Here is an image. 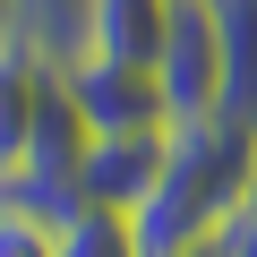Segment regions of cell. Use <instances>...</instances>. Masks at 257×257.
I'll return each instance as SVG.
<instances>
[{
	"instance_id": "cell-1",
	"label": "cell",
	"mask_w": 257,
	"mask_h": 257,
	"mask_svg": "<svg viewBox=\"0 0 257 257\" xmlns=\"http://www.w3.org/2000/svg\"><path fill=\"white\" fill-rule=\"evenodd\" d=\"M257 189V138L231 120H180L172 128V172L155 180V197L128 214L146 257H189L223 231V214Z\"/></svg>"
},
{
	"instance_id": "cell-2",
	"label": "cell",
	"mask_w": 257,
	"mask_h": 257,
	"mask_svg": "<svg viewBox=\"0 0 257 257\" xmlns=\"http://www.w3.org/2000/svg\"><path fill=\"white\" fill-rule=\"evenodd\" d=\"M155 86H163V120H223V35L206 0H172V26L155 52Z\"/></svg>"
},
{
	"instance_id": "cell-3",
	"label": "cell",
	"mask_w": 257,
	"mask_h": 257,
	"mask_svg": "<svg viewBox=\"0 0 257 257\" xmlns=\"http://www.w3.org/2000/svg\"><path fill=\"white\" fill-rule=\"evenodd\" d=\"M60 86H69V103H77V120L94 128V138L172 128V120H163V86H155V69H138V60H69Z\"/></svg>"
},
{
	"instance_id": "cell-4",
	"label": "cell",
	"mask_w": 257,
	"mask_h": 257,
	"mask_svg": "<svg viewBox=\"0 0 257 257\" xmlns=\"http://www.w3.org/2000/svg\"><path fill=\"white\" fill-rule=\"evenodd\" d=\"M172 172V128H128V138H86V206H111V214H138L155 197V180Z\"/></svg>"
},
{
	"instance_id": "cell-5",
	"label": "cell",
	"mask_w": 257,
	"mask_h": 257,
	"mask_svg": "<svg viewBox=\"0 0 257 257\" xmlns=\"http://www.w3.org/2000/svg\"><path fill=\"white\" fill-rule=\"evenodd\" d=\"M163 26H172V0H94V18H86V60H138V69H155Z\"/></svg>"
},
{
	"instance_id": "cell-6",
	"label": "cell",
	"mask_w": 257,
	"mask_h": 257,
	"mask_svg": "<svg viewBox=\"0 0 257 257\" xmlns=\"http://www.w3.org/2000/svg\"><path fill=\"white\" fill-rule=\"evenodd\" d=\"M223 35V120L257 138V0H206Z\"/></svg>"
},
{
	"instance_id": "cell-7",
	"label": "cell",
	"mask_w": 257,
	"mask_h": 257,
	"mask_svg": "<svg viewBox=\"0 0 257 257\" xmlns=\"http://www.w3.org/2000/svg\"><path fill=\"white\" fill-rule=\"evenodd\" d=\"M86 18H94V0H9L0 35L26 43V52L52 60V69H69V60H86Z\"/></svg>"
},
{
	"instance_id": "cell-8",
	"label": "cell",
	"mask_w": 257,
	"mask_h": 257,
	"mask_svg": "<svg viewBox=\"0 0 257 257\" xmlns=\"http://www.w3.org/2000/svg\"><path fill=\"white\" fill-rule=\"evenodd\" d=\"M52 86H60V69H52V60H35L26 43L0 35V163L26 146V128H35V111H43V94H52Z\"/></svg>"
},
{
	"instance_id": "cell-9",
	"label": "cell",
	"mask_w": 257,
	"mask_h": 257,
	"mask_svg": "<svg viewBox=\"0 0 257 257\" xmlns=\"http://www.w3.org/2000/svg\"><path fill=\"white\" fill-rule=\"evenodd\" d=\"M60 257H146V248H138V223H128V214L86 206V214L60 223Z\"/></svg>"
},
{
	"instance_id": "cell-10",
	"label": "cell",
	"mask_w": 257,
	"mask_h": 257,
	"mask_svg": "<svg viewBox=\"0 0 257 257\" xmlns=\"http://www.w3.org/2000/svg\"><path fill=\"white\" fill-rule=\"evenodd\" d=\"M0 257H60V223L26 214L18 197H0Z\"/></svg>"
},
{
	"instance_id": "cell-11",
	"label": "cell",
	"mask_w": 257,
	"mask_h": 257,
	"mask_svg": "<svg viewBox=\"0 0 257 257\" xmlns=\"http://www.w3.org/2000/svg\"><path fill=\"white\" fill-rule=\"evenodd\" d=\"M214 257H257V189L223 214V231H214Z\"/></svg>"
},
{
	"instance_id": "cell-12",
	"label": "cell",
	"mask_w": 257,
	"mask_h": 257,
	"mask_svg": "<svg viewBox=\"0 0 257 257\" xmlns=\"http://www.w3.org/2000/svg\"><path fill=\"white\" fill-rule=\"evenodd\" d=\"M189 257H214V240H206V248H189Z\"/></svg>"
},
{
	"instance_id": "cell-13",
	"label": "cell",
	"mask_w": 257,
	"mask_h": 257,
	"mask_svg": "<svg viewBox=\"0 0 257 257\" xmlns=\"http://www.w3.org/2000/svg\"><path fill=\"white\" fill-rule=\"evenodd\" d=\"M0 18H9V0H0Z\"/></svg>"
}]
</instances>
